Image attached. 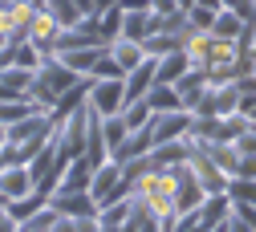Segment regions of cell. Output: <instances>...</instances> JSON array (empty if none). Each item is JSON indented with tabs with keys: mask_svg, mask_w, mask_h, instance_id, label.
<instances>
[{
	"mask_svg": "<svg viewBox=\"0 0 256 232\" xmlns=\"http://www.w3.org/2000/svg\"><path fill=\"white\" fill-rule=\"evenodd\" d=\"M154 147V139H150V130L146 126H138V130H130L114 151H110V159H118V163H126V159H138V155H146Z\"/></svg>",
	"mask_w": 256,
	"mask_h": 232,
	"instance_id": "16",
	"label": "cell"
},
{
	"mask_svg": "<svg viewBox=\"0 0 256 232\" xmlns=\"http://www.w3.org/2000/svg\"><path fill=\"white\" fill-rule=\"evenodd\" d=\"M228 216H232V195L228 191H208L204 204H200V220L208 232H224L228 228Z\"/></svg>",
	"mask_w": 256,
	"mask_h": 232,
	"instance_id": "9",
	"label": "cell"
},
{
	"mask_svg": "<svg viewBox=\"0 0 256 232\" xmlns=\"http://www.w3.org/2000/svg\"><path fill=\"white\" fill-rule=\"evenodd\" d=\"M90 175H94V163L86 155H74L70 159V167H66V179L61 183H70V187H90Z\"/></svg>",
	"mask_w": 256,
	"mask_h": 232,
	"instance_id": "26",
	"label": "cell"
},
{
	"mask_svg": "<svg viewBox=\"0 0 256 232\" xmlns=\"http://www.w3.org/2000/svg\"><path fill=\"white\" fill-rule=\"evenodd\" d=\"M187 70H191V61H187L183 49H171L163 57H154V82H179Z\"/></svg>",
	"mask_w": 256,
	"mask_h": 232,
	"instance_id": "17",
	"label": "cell"
},
{
	"mask_svg": "<svg viewBox=\"0 0 256 232\" xmlns=\"http://www.w3.org/2000/svg\"><path fill=\"white\" fill-rule=\"evenodd\" d=\"M37 179L28 171V163H8V167H0V200H20L24 191H33Z\"/></svg>",
	"mask_w": 256,
	"mask_h": 232,
	"instance_id": "10",
	"label": "cell"
},
{
	"mask_svg": "<svg viewBox=\"0 0 256 232\" xmlns=\"http://www.w3.org/2000/svg\"><path fill=\"white\" fill-rule=\"evenodd\" d=\"M61 61L70 65L74 74H82V78H94L98 74V65L106 61V45H86V49H66V53H57Z\"/></svg>",
	"mask_w": 256,
	"mask_h": 232,
	"instance_id": "11",
	"label": "cell"
},
{
	"mask_svg": "<svg viewBox=\"0 0 256 232\" xmlns=\"http://www.w3.org/2000/svg\"><path fill=\"white\" fill-rule=\"evenodd\" d=\"M106 49H110V57L118 61V70H122V74H130L134 65H142V61H146L142 41H134V37H110V41H106Z\"/></svg>",
	"mask_w": 256,
	"mask_h": 232,
	"instance_id": "13",
	"label": "cell"
},
{
	"mask_svg": "<svg viewBox=\"0 0 256 232\" xmlns=\"http://www.w3.org/2000/svg\"><path fill=\"white\" fill-rule=\"evenodd\" d=\"M146 102H150V110L158 114V110H179L183 102H179V90H175V82H154L150 90H146Z\"/></svg>",
	"mask_w": 256,
	"mask_h": 232,
	"instance_id": "20",
	"label": "cell"
},
{
	"mask_svg": "<svg viewBox=\"0 0 256 232\" xmlns=\"http://www.w3.org/2000/svg\"><path fill=\"white\" fill-rule=\"evenodd\" d=\"M90 102L98 106L102 114H118V110L126 106V82H122V78H94Z\"/></svg>",
	"mask_w": 256,
	"mask_h": 232,
	"instance_id": "7",
	"label": "cell"
},
{
	"mask_svg": "<svg viewBox=\"0 0 256 232\" xmlns=\"http://www.w3.org/2000/svg\"><path fill=\"white\" fill-rule=\"evenodd\" d=\"M236 147H240V155H256V122H252L248 130H240V139H236Z\"/></svg>",
	"mask_w": 256,
	"mask_h": 232,
	"instance_id": "34",
	"label": "cell"
},
{
	"mask_svg": "<svg viewBox=\"0 0 256 232\" xmlns=\"http://www.w3.org/2000/svg\"><path fill=\"white\" fill-rule=\"evenodd\" d=\"M61 220H66V216H61L53 204H41L33 216H24L16 228H20V232H57V228H61Z\"/></svg>",
	"mask_w": 256,
	"mask_h": 232,
	"instance_id": "19",
	"label": "cell"
},
{
	"mask_svg": "<svg viewBox=\"0 0 256 232\" xmlns=\"http://www.w3.org/2000/svg\"><path fill=\"white\" fill-rule=\"evenodd\" d=\"M191 147L187 139H171V143H154L150 147V167H158V171H167V167H179V163H187L191 159Z\"/></svg>",
	"mask_w": 256,
	"mask_h": 232,
	"instance_id": "12",
	"label": "cell"
},
{
	"mask_svg": "<svg viewBox=\"0 0 256 232\" xmlns=\"http://www.w3.org/2000/svg\"><path fill=\"white\" fill-rule=\"evenodd\" d=\"M130 208H134V191H130V195H118V200H110V204H102V208H98V228H102V232L126 228Z\"/></svg>",
	"mask_w": 256,
	"mask_h": 232,
	"instance_id": "14",
	"label": "cell"
},
{
	"mask_svg": "<svg viewBox=\"0 0 256 232\" xmlns=\"http://www.w3.org/2000/svg\"><path fill=\"white\" fill-rule=\"evenodd\" d=\"M4 45H8V37H4V33H0V49H4Z\"/></svg>",
	"mask_w": 256,
	"mask_h": 232,
	"instance_id": "38",
	"label": "cell"
},
{
	"mask_svg": "<svg viewBox=\"0 0 256 232\" xmlns=\"http://www.w3.org/2000/svg\"><path fill=\"white\" fill-rule=\"evenodd\" d=\"M126 228H130V232H150V228H158L154 212L138 200V195H134V208H130V220H126Z\"/></svg>",
	"mask_w": 256,
	"mask_h": 232,
	"instance_id": "29",
	"label": "cell"
},
{
	"mask_svg": "<svg viewBox=\"0 0 256 232\" xmlns=\"http://www.w3.org/2000/svg\"><path fill=\"white\" fill-rule=\"evenodd\" d=\"M212 86V78H208V70H187L179 82H175V90H179V102H183V110H196V102L204 98V90Z\"/></svg>",
	"mask_w": 256,
	"mask_h": 232,
	"instance_id": "15",
	"label": "cell"
},
{
	"mask_svg": "<svg viewBox=\"0 0 256 232\" xmlns=\"http://www.w3.org/2000/svg\"><path fill=\"white\" fill-rule=\"evenodd\" d=\"M41 9H49V13L61 21V29H66V25H74V21H82V13H78V5H74V0H41Z\"/></svg>",
	"mask_w": 256,
	"mask_h": 232,
	"instance_id": "30",
	"label": "cell"
},
{
	"mask_svg": "<svg viewBox=\"0 0 256 232\" xmlns=\"http://www.w3.org/2000/svg\"><path fill=\"white\" fill-rule=\"evenodd\" d=\"M126 135H130V126H126L122 110H118V114H102V139H106V147H110V151H114Z\"/></svg>",
	"mask_w": 256,
	"mask_h": 232,
	"instance_id": "25",
	"label": "cell"
},
{
	"mask_svg": "<svg viewBox=\"0 0 256 232\" xmlns=\"http://www.w3.org/2000/svg\"><path fill=\"white\" fill-rule=\"evenodd\" d=\"M74 5H78V13H82V17H90V13H98V5H94V0H74Z\"/></svg>",
	"mask_w": 256,
	"mask_h": 232,
	"instance_id": "35",
	"label": "cell"
},
{
	"mask_svg": "<svg viewBox=\"0 0 256 232\" xmlns=\"http://www.w3.org/2000/svg\"><path fill=\"white\" fill-rule=\"evenodd\" d=\"M252 21H244L240 13H232V9H220L216 13V25H212V33H220L224 41H240V33L248 29Z\"/></svg>",
	"mask_w": 256,
	"mask_h": 232,
	"instance_id": "22",
	"label": "cell"
},
{
	"mask_svg": "<svg viewBox=\"0 0 256 232\" xmlns=\"http://www.w3.org/2000/svg\"><path fill=\"white\" fill-rule=\"evenodd\" d=\"M220 9H232L244 21H256V0H220Z\"/></svg>",
	"mask_w": 256,
	"mask_h": 232,
	"instance_id": "33",
	"label": "cell"
},
{
	"mask_svg": "<svg viewBox=\"0 0 256 232\" xmlns=\"http://www.w3.org/2000/svg\"><path fill=\"white\" fill-rule=\"evenodd\" d=\"M57 33H61V21H57L49 9H41V5H37L33 21H28V33H24V41H33L41 53H57Z\"/></svg>",
	"mask_w": 256,
	"mask_h": 232,
	"instance_id": "6",
	"label": "cell"
},
{
	"mask_svg": "<svg viewBox=\"0 0 256 232\" xmlns=\"http://www.w3.org/2000/svg\"><path fill=\"white\" fill-rule=\"evenodd\" d=\"M142 49H146V57H163V53H171V49H183V37L154 29V33H146V37H142Z\"/></svg>",
	"mask_w": 256,
	"mask_h": 232,
	"instance_id": "23",
	"label": "cell"
},
{
	"mask_svg": "<svg viewBox=\"0 0 256 232\" xmlns=\"http://www.w3.org/2000/svg\"><path fill=\"white\" fill-rule=\"evenodd\" d=\"M146 33H150V9H122V33H118V37L142 41Z\"/></svg>",
	"mask_w": 256,
	"mask_h": 232,
	"instance_id": "21",
	"label": "cell"
},
{
	"mask_svg": "<svg viewBox=\"0 0 256 232\" xmlns=\"http://www.w3.org/2000/svg\"><path fill=\"white\" fill-rule=\"evenodd\" d=\"M216 13H220V9H212V5H191V9H187L191 29H212V25H216Z\"/></svg>",
	"mask_w": 256,
	"mask_h": 232,
	"instance_id": "32",
	"label": "cell"
},
{
	"mask_svg": "<svg viewBox=\"0 0 256 232\" xmlns=\"http://www.w3.org/2000/svg\"><path fill=\"white\" fill-rule=\"evenodd\" d=\"M4 143H8V126L0 122V147H4Z\"/></svg>",
	"mask_w": 256,
	"mask_h": 232,
	"instance_id": "36",
	"label": "cell"
},
{
	"mask_svg": "<svg viewBox=\"0 0 256 232\" xmlns=\"http://www.w3.org/2000/svg\"><path fill=\"white\" fill-rule=\"evenodd\" d=\"M49 204L61 212V216H94L98 212V200L90 195V187H70V183H61L53 195H49Z\"/></svg>",
	"mask_w": 256,
	"mask_h": 232,
	"instance_id": "2",
	"label": "cell"
},
{
	"mask_svg": "<svg viewBox=\"0 0 256 232\" xmlns=\"http://www.w3.org/2000/svg\"><path fill=\"white\" fill-rule=\"evenodd\" d=\"M150 102H146V98H130V102H126L122 106V118H126V126H130V130H138V126H146L150 122Z\"/></svg>",
	"mask_w": 256,
	"mask_h": 232,
	"instance_id": "27",
	"label": "cell"
},
{
	"mask_svg": "<svg viewBox=\"0 0 256 232\" xmlns=\"http://www.w3.org/2000/svg\"><path fill=\"white\" fill-rule=\"evenodd\" d=\"M191 110H158V114H150V122H146V130H150V139L154 143H171V139H183L187 135V126H191Z\"/></svg>",
	"mask_w": 256,
	"mask_h": 232,
	"instance_id": "3",
	"label": "cell"
},
{
	"mask_svg": "<svg viewBox=\"0 0 256 232\" xmlns=\"http://www.w3.org/2000/svg\"><path fill=\"white\" fill-rule=\"evenodd\" d=\"M82 74H74L66 61H61L57 53H49L41 65H37V74H33V86H28V98L41 106V110H53L57 106V98L66 94L70 86H78Z\"/></svg>",
	"mask_w": 256,
	"mask_h": 232,
	"instance_id": "1",
	"label": "cell"
},
{
	"mask_svg": "<svg viewBox=\"0 0 256 232\" xmlns=\"http://www.w3.org/2000/svg\"><path fill=\"white\" fill-rule=\"evenodd\" d=\"M33 13H37L33 0H8V5H0V33H4L8 41H24Z\"/></svg>",
	"mask_w": 256,
	"mask_h": 232,
	"instance_id": "4",
	"label": "cell"
},
{
	"mask_svg": "<svg viewBox=\"0 0 256 232\" xmlns=\"http://www.w3.org/2000/svg\"><path fill=\"white\" fill-rule=\"evenodd\" d=\"M0 5H8V0H0Z\"/></svg>",
	"mask_w": 256,
	"mask_h": 232,
	"instance_id": "39",
	"label": "cell"
},
{
	"mask_svg": "<svg viewBox=\"0 0 256 232\" xmlns=\"http://www.w3.org/2000/svg\"><path fill=\"white\" fill-rule=\"evenodd\" d=\"M191 171H196L200 175V183H204V191H228V171H224L220 167V163L204 151V147H196V151H191Z\"/></svg>",
	"mask_w": 256,
	"mask_h": 232,
	"instance_id": "8",
	"label": "cell"
},
{
	"mask_svg": "<svg viewBox=\"0 0 256 232\" xmlns=\"http://www.w3.org/2000/svg\"><path fill=\"white\" fill-rule=\"evenodd\" d=\"M175 171V204H179V212H191V208H200L204 204V183H200V175L191 171V159L187 163H179V167H171Z\"/></svg>",
	"mask_w": 256,
	"mask_h": 232,
	"instance_id": "5",
	"label": "cell"
},
{
	"mask_svg": "<svg viewBox=\"0 0 256 232\" xmlns=\"http://www.w3.org/2000/svg\"><path fill=\"white\" fill-rule=\"evenodd\" d=\"M94 5H98V13H102V9H110V5H118V0H94Z\"/></svg>",
	"mask_w": 256,
	"mask_h": 232,
	"instance_id": "37",
	"label": "cell"
},
{
	"mask_svg": "<svg viewBox=\"0 0 256 232\" xmlns=\"http://www.w3.org/2000/svg\"><path fill=\"white\" fill-rule=\"evenodd\" d=\"M122 82H126V102H130V98H146V90L154 86V57L134 65L130 74H122Z\"/></svg>",
	"mask_w": 256,
	"mask_h": 232,
	"instance_id": "18",
	"label": "cell"
},
{
	"mask_svg": "<svg viewBox=\"0 0 256 232\" xmlns=\"http://www.w3.org/2000/svg\"><path fill=\"white\" fill-rule=\"evenodd\" d=\"M256 232V204H240V200H232V216H228V228L224 232Z\"/></svg>",
	"mask_w": 256,
	"mask_h": 232,
	"instance_id": "24",
	"label": "cell"
},
{
	"mask_svg": "<svg viewBox=\"0 0 256 232\" xmlns=\"http://www.w3.org/2000/svg\"><path fill=\"white\" fill-rule=\"evenodd\" d=\"M98 21H102L106 41H110V37H118V33H122V5H110V9H102V13H98Z\"/></svg>",
	"mask_w": 256,
	"mask_h": 232,
	"instance_id": "31",
	"label": "cell"
},
{
	"mask_svg": "<svg viewBox=\"0 0 256 232\" xmlns=\"http://www.w3.org/2000/svg\"><path fill=\"white\" fill-rule=\"evenodd\" d=\"M228 195L240 204H256V175H232L228 179Z\"/></svg>",
	"mask_w": 256,
	"mask_h": 232,
	"instance_id": "28",
	"label": "cell"
}]
</instances>
